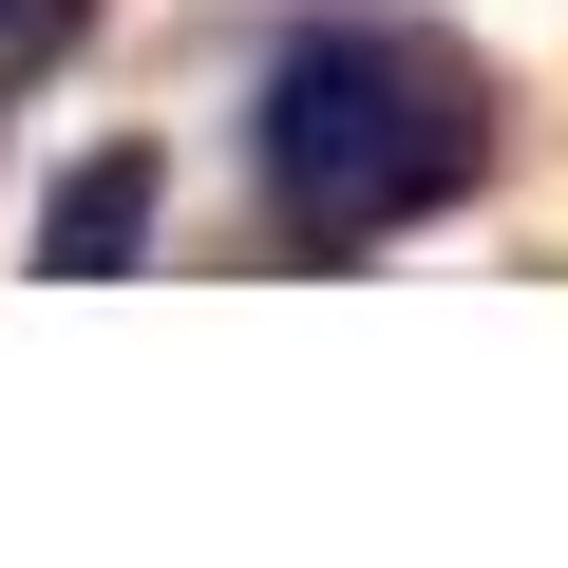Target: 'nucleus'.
I'll list each match as a JSON object with an SVG mask.
<instances>
[{
    "mask_svg": "<svg viewBox=\"0 0 568 568\" xmlns=\"http://www.w3.org/2000/svg\"><path fill=\"white\" fill-rule=\"evenodd\" d=\"M77 20H95V0H0V114H20V95L77 58Z\"/></svg>",
    "mask_w": 568,
    "mask_h": 568,
    "instance_id": "7ed1b4c3",
    "label": "nucleus"
},
{
    "mask_svg": "<svg viewBox=\"0 0 568 568\" xmlns=\"http://www.w3.org/2000/svg\"><path fill=\"white\" fill-rule=\"evenodd\" d=\"M474 171H493L474 39H436V20H304L265 58V227L284 246L361 265V246L436 227Z\"/></svg>",
    "mask_w": 568,
    "mask_h": 568,
    "instance_id": "f257e3e1",
    "label": "nucleus"
},
{
    "mask_svg": "<svg viewBox=\"0 0 568 568\" xmlns=\"http://www.w3.org/2000/svg\"><path fill=\"white\" fill-rule=\"evenodd\" d=\"M152 246V152H95L58 209H39V265H133Z\"/></svg>",
    "mask_w": 568,
    "mask_h": 568,
    "instance_id": "f03ea898",
    "label": "nucleus"
}]
</instances>
